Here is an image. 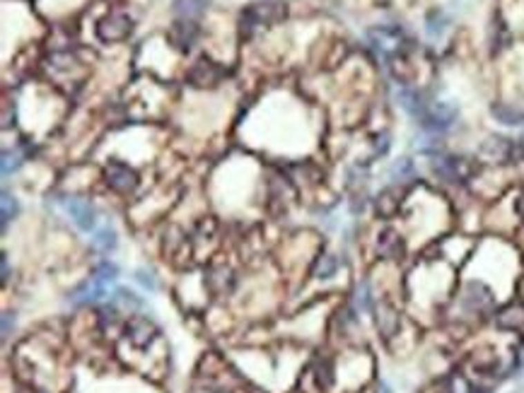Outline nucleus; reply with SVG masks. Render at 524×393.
Listing matches in <instances>:
<instances>
[{
	"mask_svg": "<svg viewBox=\"0 0 524 393\" xmlns=\"http://www.w3.org/2000/svg\"><path fill=\"white\" fill-rule=\"evenodd\" d=\"M288 17V5L283 0H261V3H252L249 8L242 10L239 15V24H242V34H252L256 27H271Z\"/></svg>",
	"mask_w": 524,
	"mask_h": 393,
	"instance_id": "1",
	"label": "nucleus"
},
{
	"mask_svg": "<svg viewBox=\"0 0 524 393\" xmlns=\"http://www.w3.org/2000/svg\"><path fill=\"white\" fill-rule=\"evenodd\" d=\"M430 169L445 184H464L471 179L474 164L467 157H454V155H435L430 160Z\"/></svg>",
	"mask_w": 524,
	"mask_h": 393,
	"instance_id": "2",
	"label": "nucleus"
},
{
	"mask_svg": "<svg viewBox=\"0 0 524 393\" xmlns=\"http://www.w3.org/2000/svg\"><path fill=\"white\" fill-rule=\"evenodd\" d=\"M457 114L459 111L454 104H449V102H438V104H428V109L420 116L418 124L428 133H445L454 126Z\"/></svg>",
	"mask_w": 524,
	"mask_h": 393,
	"instance_id": "3",
	"label": "nucleus"
},
{
	"mask_svg": "<svg viewBox=\"0 0 524 393\" xmlns=\"http://www.w3.org/2000/svg\"><path fill=\"white\" fill-rule=\"evenodd\" d=\"M131 32H133V19L126 12H109L97 22V37L104 44L124 41Z\"/></svg>",
	"mask_w": 524,
	"mask_h": 393,
	"instance_id": "4",
	"label": "nucleus"
},
{
	"mask_svg": "<svg viewBox=\"0 0 524 393\" xmlns=\"http://www.w3.org/2000/svg\"><path fill=\"white\" fill-rule=\"evenodd\" d=\"M104 179L109 184V189L121 195H129L138 189V174L129 164H124V162H109L104 169Z\"/></svg>",
	"mask_w": 524,
	"mask_h": 393,
	"instance_id": "5",
	"label": "nucleus"
},
{
	"mask_svg": "<svg viewBox=\"0 0 524 393\" xmlns=\"http://www.w3.org/2000/svg\"><path fill=\"white\" fill-rule=\"evenodd\" d=\"M158 326L153 323V318L148 316H133L124 328L126 341L131 343L133 347H148L150 343L158 338Z\"/></svg>",
	"mask_w": 524,
	"mask_h": 393,
	"instance_id": "6",
	"label": "nucleus"
},
{
	"mask_svg": "<svg viewBox=\"0 0 524 393\" xmlns=\"http://www.w3.org/2000/svg\"><path fill=\"white\" fill-rule=\"evenodd\" d=\"M462 307L469 314H483L493 309V294L486 285L481 282H467L462 292Z\"/></svg>",
	"mask_w": 524,
	"mask_h": 393,
	"instance_id": "7",
	"label": "nucleus"
},
{
	"mask_svg": "<svg viewBox=\"0 0 524 393\" xmlns=\"http://www.w3.org/2000/svg\"><path fill=\"white\" fill-rule=\"evenodd\" d=\"M225 70L218 66L215 61H210V58H198V61L194 63V68L189 70V82L194 87H215L220 80H223Z\"/></svg>",
	"mask_w": 524,
	"mask_h": 393,
	"instance_id": "8",
	"label": "nucleus"
},
{
	"mask_svg": "<svg viewBox=\"0 0 524 393\" xmlns=\"http://www.w3.org/2000/svg\"><path fill=\"white\" fill-rule=\"evenodd\" d=\"M63 205H66V213L71 215V220L75 222L77 229H82V232H90V229H95L97 210H95V205H92L90 200H85V198H66V200H63Z\"/></svg>",
	"mask_w": 524,
	"mask_h": 393,
	"instance_id": "9",
	"label": "nucleus"
},
{
	"mask_svg": "<svg viewBox=\"0 0 524 393\" xmlns=\"http://www.w3.org/2000/svg\"><path fill=\"white\" fill-rule=\"evenodd\" d=\"M372 314H375V326H377V331H380V336L384 338V341H391L401 328V314L396 311L389 302L375 304Z\"/></svg>",
	"mask_w": 524,
	"mask_h": 393,
	"instance_id": "10",
	"label": "nucleus"
},
{
	"mask_svg": "<svg viewBox=\"0 0 524 393\" xmlns=\"http://www.w3.org/2000/svg\"><path fill=\"white\" fill-rule=\"evenodd\" d=\"M167 39L176 51L189 53L191 46L196 44V39H198V24H196L194 19H176L172 27H169Z\"/></svg>",
	"mask_w": 524,
	"mask_h": 393,
	"instance_id": "11",
	"label": "nucleus"
},
{
	"mask_svg": "<svg viewBox=\"0 0 524 393\" xmlns=\"http://www.w3.org/2000/svg\"><path fill=\"white\" fill-rule=\"evenodd\" d=\"M396 99H399L401 109H404L406 114L413 116V119H418V121H420V116L425 114V109H428V102L423 99V95H420L418 90H411V87H401Z\"/></svg>",
	"mask_w": 524,
	"mask_h": 393,
	"instance_id": "12",
	"label": "nucleus"
},
{
	"mask_svg": "<svg viewBox=\"0 0 524 393\" xmlns=\"http://www.w3.org/2000/svg\"><path fill=\"white\" fill-rule=\"evenodd\" d=\"M377 251L382 253L384 258H401L406 251V242L401 239L399 232H394V229H384V232L380 234V239H377Z\"/></svg>",
	"mask_w": 524,
	"mask_h": 393,
	"instance_id": "13",
	"label": "nucleus"
},
{
	"mask_svg": "<svg viewBox=\"0 0 524 393\" xmlns=\"http://www.w3.org/2000/svg\"><path fill=\"white\" fill-rule=\"evenodd\" d=\"M496 323L505 331H520L524 326V304L520 302H512L507 304L505 309L496 314Z\"/></svg>",
	"mask_w": 524,
	"mask_h": 393,
	"instance_id": "14",
	"label": "nucleus"
},
{
	"mask_svg": "<svg viewBox=\"0 0 524 393\" xmlns=\"http://www.w3.org/2000/svg\"><path fill=\"white\" fill-rule=\"evenodd\" d=\"M491 114L493 119L498 121V124L503 126H512V128H524V111L517 109V106L512 104H493L491 106Z\"/></svg>",
	"mask_w": 524,
	"mask_h": 393,
	"instance_id": "15",
	"label": "nucleus"
},
{
	"mask_svg": "<svg viewBox=\"0 0 524 393\" xmlns=\"http://www.w3.org/2000/svg\"><path fill=\"white\" fill-rule=\"evenodd\" d=\"M375 208L380 218H394L401 208V193L399 189H384L375 198Z\"/></svg>",
	"mask_w": 524,
	"mask_h": 393,
	"instance_id": "16",
	"label": "nucleus"
},
{
	"mask_svg": "<svg viewBox=\"0 0 524 393\" xmlns=\"http://www.w3.org/2000/svg\"><path fill=\"white\" fill-rule=\"evenodd\" d=\"M336 270H339V258H336L334 253H321V256L317 258L312 275H315L317 280H329L336 275Z\"/></svg>",
	"mask_w": 524,
	"mask_h": 393,
	"instance_id": "17",
	"label": "nucleus"
},
{
	"mask_svg": "<svg viewBox=\"0 0 524 393\" xmlns=\"http://www.w3.org/2000/svg\"><path fill=\"white\" fill-rule=\"evenodd\" d=\"M336 381V372H334V365L329 360H319L315 365V384L319 386L321 391H329Z\"/></svg>",
	"mask_w": 524,
	"mask_h": 393,
	"instance_id": "18",
	"label": "nucleus"
},
{
	"mask_svg": "<svg viewBox=\"0 0 524 393\" xmlns=\"http://www.w3.org/2000/svg\"><path fill=\"white\" fill-rule=\"evenodd\" d=\"M447 27H449V17L442 12V10H433V12L428 15V19H425V32H428V37H433V39L442 37Z\"/></svg>",
	"mask_w": 524,
	"mask_h": 393,
	"instance_id": "19",
	"label": "nucleus"
},
{
	"mask_svg": "<svg viewBox=\"0 0 524 393\" xmlns=\"http://www.w3.org/2000/svg\"><path fill=\"white\" fill-rule=\"evenodd\" d=\"M208 285L215 292H230L234 287V275L227 268H215L208 275Z\"/></svg>",
	"mask_w": 524,
	"mask_h": 393,
	"instance_id": "20",
	"label": "nucleus"
},
{
	"mask_svg": "<svg viewBox=\"0 0 524 393\" xmlns=\"http://www.w3.org/2000/svg\"><path fill=\"white\" fill-rule=\"evenodd\" d=\"M205 8H208V0H174V10L181 19L198 17Z\"/></svg>",
	"mask_w": 524,
	"mask_h": 393,
	"instance_id": "21",
	"label": "nucleus"
},
{
	"mask_svg": "<svg viewBox=\"0 0 524 393\" xmlns=\"http://www.w3.org/2000/svg\"><path fill=\"white\" fill-rule=\"evenodd\" d=\"M445 393H481V389H474L467 376L454 372V374H449L447 381H445Z\"/></svg>",
	"mask_w": 524,
	"mask_h": 393,
	"instance_id": "22",
	"label": "nucleus"
},
{
	"mask_svg": "<svg viewBox=\"0 0 524 393\" xmlns=\"http://www.w3.org/2000/svg\"><path fill=\"white\" fill-rule=\"evenodd\" d=\"M116 278H119V268H116L114 263H109V261H102L95 268V275H92V280H95V282H100V285H104V287L109 282H114Z\"/></svg>",
	"mask_w": 524,
	"mask_h": 393,
	"instance_id": "23",
	"label": "nucleus"
},
{
	"mask_svg": "<svg viewBox=\"0 0 524 393\" xmlns=\"http://www.w3.org/2000/svg\"><path fill=\"white\" fill-rule=\"evenodd\" d=\"M355 309L357 311H372L375 309V299H372V287L370 282H360L355 292Z\"/></svg>",
	"mask_w": 524,
	"mask_h": 393,
	"instance_id": "24",
	"label": "nucleus"
},
{
	"mask_svg": "<svg viewBox=\"0 0 524 393\" xmlns=\"http://www.w3.org/2000/svg\"><path fill=\"white\" fill-rule=\"evenodd\" d=\"M95 247L102 249V251H111V249H116V244H119V237H116V229L111 227H102L100 232L95 234Z\"/></svg>",
	"mask_w": 524,
	"mask_h": 393,
	"instance_id": "25",
	"label": "nucleus"
},
{
	"mask_svg": "<svg viewBox=\"0 0 524 393\" xmlns=\"http://www.w3.org/2000/svg\"><path fill=\"white\" fill-rule=\"evenodd\" d=\"M413 176V162L411 160H399L391 166V179L394 181H406Z\"/></svg>",
	"mask_w": 524,
	"mask_h": 393,
	"instance_id": "26",
	"label": "nucleus"
},
{
	"mask_svg": "<svg viewBox=\"0 0 524 393\" xmlns=\"http://www.w3.org/2000/svg\"><path fill=\"white\" fill-rule=\"evenodd\" d=\"M15 215H17V200H15L12 195L5 191V193H3V229L8 227L10 220H12Z\"/></svg>",
	"mask_w": 524,
	"mask_h": 393,
	"instance_id": "27",
	"label": "nucleus"
},
{
	"mask_svg": "<svg viewBox=\"0 0 524 393\" xmlns=\"http://www.w3.org/2000/svg\"><path fill=\"white\" fill-rule=\"evenodd\" d=\"M19 164H22V157L17 152H3V176H10L12 171H17Z\"/></svg>",
	"mask_w": 524,
	"mask_h": 393,
	"instance_id": "28",
	"label": "nucleus"
},
{
	"mask_svg": "<svg viewBox=\"0 0 524 393\" xmlns=\"http://www.w3.org/2000/svg\"><path fill=\"white\" fill-rule=\"evenodd\" d=\"M135 280H138L140 287L148 289V292H155V289H158V280H155V275L150 273V270H145V268L135 270Z\"/></svg>",
	"mask_w": 524,
	"mask_h": 393,
	"instance_id": "29",
	"label": "nucleus"
},
{
	"mask_svg": "<svg viewBox=\"0 0 524 393\" xmlns=\"http://www.w3.org/2000/svg\"><path fill=\"white\" fill-rule=\"evenodd\" d=\"M116 299H121V302H124V304H131V307H135V309L143 307V299L135 297V294L131 292V289H124V287L116 289Z\"/></svg>",
	"mask_w": 524,
	"mask_h": 393,
	"instance_id": "30",
	"label": "nucleus"
},
{
	"mask_svg": "<svg viewBox=\"0 0 524 393\" xmlns=\"http://www.w3.org/2000/svg\"><path fill=\"white\" fill-rule=\"evenodd\" d=\"M116 318H119V311H116L114 304H106V307L100 309V323L102 326H111Z\"/></svg>",
	"mask_w": 524,
	"mask_h": 393,
	"instance_id": "31",
	"label": "nucleus"
},
{
	"mask_svg": "<svg viewBox=\"0 0 524 393\" xmlns=\"http://www.w3.org/2000/svg\"><path fill=\"white\" fill-rule=\"evenodd\" d=\"M375 150H377V155H384V152L389 150V135H380V137H377Z\"/></svg>",
	"mask_w": 524,
	"mask_h": 393,
	"instance_id": "32",
	"label": "nucleus"
},
{
	"mask_svg": "<svg viewBox=\"0 0 524 393\" xmlns=\"http://www.w3.org/2000/svg\"><path fill=\"white\" fill-rule=\"evenodd\" d=\"M15 326V316L12 314H3V338H8L10 336V328Z\"/></svg>",
	"mask_w": 524,
	"mask_h": 393,
	"instance_id": "33",
	"label": "nucleus"
},
{
	"mask_svg": "<svg viewBox=\"0 0 524 393\" xmlns=\"http://www.w3.org/2000/svg\"><path fill=\"white\" fill-rule=\"evenodd\" d=\"M512 160H524V140H512Z\"/></svg>",
	"mask_w": 524,
	"mask_h": 393,
	"instance_id": "34",
	"label": "nucleus"
},
{
	"mask_svg": "<svg viewBox=\"0 0 524 393\" xmlns=\"http://www.w3.org/2000/svg\"><path fill=\"white\" fill-rule=\"evenodd\" d=\"M515 210H517V215L524 220V189H522V193L517 195V203H515Z\"/></svg>",
	"mask_w": 524,
	"mask_h": 393,
	"instance_id": "35",
	"label": "nucleus"
},
{
	"mask_svg": "<svg viewBox=\"0 0 524 393\" xmlns=\"http://www.w3.org/2000/svg\"><path fill=\"white\" fill-rule=\"evenodd\" d=\"M196 393H232V391H227V389H215V386H208V389H200V391H196Z\"/></svg>",
	"mask_w": 524,
	"mask_h": 393,
	"instance_id": "36",
	"label": "nucleus"
},
{
	"mask_svg": "<svg viewBox=\"0 0 524 393\" xmlns=\"http://www.w3.org/2000/svg\"><path fill=\"white\" fill-rule=\"evenodd\" d=\"M10 278V263H8V256H3V280Z\"/></svg>",
	"mask_w": 524,
	"mask_h": 393,
	"instance_id": "37",
	"label": "nucleus"
},
{
	"mask_svg": "<svg viewBox=\"0 0 524 393\" xmlns=\"http://www.w3.org/2000/svg\"><path fill=\"white\" fill-rule=\"evenodd\" d=\"M377 393H394V391H391L386 384H380V389H377Z\"/></svg>",
	"mask_w": 524,
	"mask_h": 393,
	"instance_id": "38",
	"label": "nucleus"
},
{
	"mask_svg": "<svg viewBox=\"0 0 524 393\" xmlns=\"http://www.w3.org/2000/svg\"><path fill=\"white\" fill-rule=\"evenodd\" d=\"M27 393H44V391H27Z\"/></svg>",
	"mask_w": 524,
	"mask_h": 393,
	"instance_id": "39",
	"label": "nucleus"
}]
</instances>
